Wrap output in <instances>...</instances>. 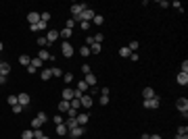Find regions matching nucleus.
<instances>
[{
	"instance_id": "obj_1",
	"label": "nucleus",
	"mask_w": 188,
	"mask_h": 139,
	"mask_svg": "<svg viewBox=\"0 0 188 139\" xmlns=\"http://www.w3.org/2000/svg\"><path fill=\"white\" fill-rule=\"evenodd\" d=\"M142 106H144V108H148V110H157V108L161 106V98H159V95H155V98H150V100H144V102H142Z\"/></svg>"
},
{
	"instance_id": "obj_2",
	"label": "nucleus",
	"mask_w": 188,
	"mask_h": 139,
	"mask_svg": "<svg viewBox=\"0 0 188 139\" xmlns=\"http://www.w3.org/2000/svg\"><path fill=\"white\" fill-rule=\"evenodd\" d=\"M176 108L184 114V118H186V114H188V100L186 98H178V102H176Z\"/></svg>"
},
{
	"instance_id": "obj_3",
	"label": "nucleus",
	"mask_w": 188,
	"mask_h": 139,
	"mask_svg": "<svg viewBox=\"0 0 188 139\" xmlns=\"http://www.w3.org/2000/svg\"><path fill=\"white\" fill-rule=\"evenodd\" d=\"M61 52H63V56H65V58H71L75 50H73V46H71L69 42H63V46H61Z\"/></svg>"
},
{
	"instance_id": "obj_4",
	"label": "nucleus",
	"mask_w": 188,
	"mask_h": 139,
	"mask_svg": "<svg viewBox=\"0 0 188 139\" xmlns=\"http://www.w3.org/2000/svg\"><path fill=\"white\" fill-rule=\"evenodd\" d=\"M94 8H90V6H86L84 8V13H82V21H88V23H92V19H94Z\"/></svg>"
},
{
	"instance_id": "obj_5",
	"label": "nucleus",
	"mask_w": 188,
	"mask_h": 139,
	"mask_svg": "<svg viewBox=\"0 0 188 139\" xmlns=\"http://www.w3.org/2000/svg\"><path fill=\"white\" fill-rule=\"evenodd\" d=\"M38 58H40V60H42V62H46V60H54V56H52V54H50V52H48L46 48H42V50H40V52H38Z\"/></svg>"
},
{
	"instance_id": "obj_6",
	"label": "nucleus",
	"mask_w": 188,
	"mask_h": 139,
	"mask_svg": "<svg viewBox=\"0 0 188 139\" xmlns=\"http://www.w3.org/2000/svg\"><path fill=\"white\" fill-rule=\"evenodd\" d=\"M84 8H86V4H71V17H80L84 13Z\"/></svg>"
},
{
	"instance_id": "obj_7",
	"label": "nucleus",
	"mask_w": 188,
	"mask_h": 139,
	"mask_svg": "<svg viewBox=\"0 0 188 139\" xmlns=\"http://www.w3.org/2000/svg\"><path fill=\"white\" fill-rule=\"evenodd\" d=\"M17 102H19V104H21V106H29V102H32V98H29V93H19V95H17Z\"/></svg>"
},
{
	"instance_id": "obj_8",
	"label": "nucleus",
	"mask_w": 188,
	"mask_h": 139,
	"mask_svg": "<svg viewBox=\"0 0 188 139\" xmlns=\"http://www.w3.org/2000/svg\"><path fill=\"white\" fill-rule=\"evenodd\" d=\"M84 133H86V129H84V127H75V129H71V131H69L71 139H80Z\"/></svg>"
},
{
	"instance_id": "obj_9",
	"label": "nucleus",
	"mask_w": 188,
	"mask_h": 139,
	"mask_svg": "<svg viewBox=\"0 0 188 139\" xmlns=\"http://www.w3.org/2000/svg\"><path fill=\"white\" fill-rule=\"evenodd\" d=\"M92 95H88V93H84V95H82V98H80V104H82V106H84V108H90V106H92Z\"/></svg>"
},
{
	"instance_id": "obj_10",
	"label": "nucleus",
	"mask_w": 188,
	"mask_h": 139,
	"mask_svg": "<svg viewBox=\"0 0 188 139\" xmlns=\"http://www.w3.org/2000/svg\"><path fill=\"white\" fill-rule=\"evenodd\" d=\"M61 95H63V100H67V102H71V100L75 98V93H73V89H69V87H65V89L61 92Z\"/></svg>"
},
{
	"instance_id": "obj_11",
	"label": "nucleus",
	"mask_w": 188,
	"mask_h": 139,
	"mask_svg": "<svg viewBox=\"0 0 188 139\" xmlns=\"http://www.w3.org/2000/svg\"><path fill=\"white\" fill-rule=\"evenodd\" d=\"M56 108H59V114H65V112H67V110H69L71 106H69V102H67V100H61Z\"/></svg>"
},
{
	"instance_id": "obj_12",
	"label": "nucleus",
	"mask_w": 188,
	"mask_h": 139,
	"mask_svg": "<svg viewBox=\"0 0 188 139\" xmlns=\"http://www.w3.org/2000/svg\"><path fill=\"white\" fill-rule=\"evenodd\" d=\"M88 118H90V116H88L86 112H80V114L75 116V121H77V125H80V127H84V125L88 123Z\"/></svg>"
},
{
	"instance_id": "obj_13",
	"label": "nucleus",
	"mask_w": 188,
	"mask_h": 139,
	"mask_svg": "<svg viewBox=\"0 0 188 139\" xmlns=\"http://www.w3.org/2000/svg\"><path fill=\"white\" fill-rule=\"evenodd\" d=\"M176 81H178V85H188V73H178Z\"/></svg>"
},
{
	"instance_id": "obj_14",
	"label": "nucleus",
	"mask_w": 188,
	"mask_h": 139,
	"mask_svg": "<svg viewBox=\"0 0 188 139\" xmlns=\"http://www.w3.org/2000/svg\"><path fill=\"white\" fill-rule=\"evenodd\" d=\"M84 77H86L84 81L88 83V87H94V85H96V75H94V73H88V75H84Z\"/></svg>"
},
{
	"instance_id": "obj_15",
	"label": "nucleus",
	"mask_w": 188,
	"mask_h": 139,
	"mask_svg": "<svg viewBox=\"0 0 188 139\" xmlns=\"http://www.w3.org/2000/svg\"><path fill=\"white\" fill-rule=\"evenodd\" d=\"M155 95H157V93H155V89H150V87H144V89H142V98H144V100H150V98H155Z\"/></svg>"
},
{
	"instance_id": "obj_16",
	"label": "nucleus",
	"mask_w": 188,
	"mask_h": 139,
	"mask_svg": "<svg viewBox=\"0 0 188 139\" xmlns=\"http://www.w3.org/2000/svg\"><path fill=\"white\" fill-rule=\"evenodd\" d=\"M27 21H29V25H36V23H40V15L38 13H29L27 15Z\"/></svg>"
},
{
	"instance_id": "obj_17",
	"label": "nucleus",
	"mask_w": 188,
	"mask_h": 139,
	"mask_svg": "<svg viewBox=\"0 0 188 139\" xmlns=\"http://www.w3.org/2000/svg\"><path fill=\"white\" fill-rule=\"evenodd\" d=\"M88 89H90V87H88V83H86L84 79H82V81H77V89H75V92H80V93H86Z\"/></svg>"
},
{
	"instance_id": "obj_18",
	"label": "nucleus",
	"mask_w": 188,
	"mask_h": 139,
	"mask_svg": "<svg viewBox=\"0 0 188 139\" xmlns=\"http://www.w3.org/2000/svg\"><path fill=\"white\" fill-rule=\"evenodd\" d=\"M8 73H11V64H8V62H0V75L6 77Z\"/></svg>"
},
{
	"instance_id": "obj_19",
	"label": "nucleus",
	"mask_w": 188,
	"mask_h": 139,
	"mask_svg": "<svg viewBox=\"0 0 188 139\" xmlns=\"http://www.w3.org/2000/svg\"><path fill=\"white\" fill-rule=\"evenodd\" d=\"M56 38H59V31H56V29H50V31H48V35H46L48 44H52V42H54Z\"/></svg>"
},
{
	"instance_id": "obj_20",
	"label": "nucleus",
	"mask_w": 188,
	"mask_h": 139,
	"mask_svg": "<svg viewBox=\"0 0 188 139\" xmlns=\"http://www.w3.org/2000/svg\"><path fill=\"white\" fill-rule=\"evenodd\" d=\"M59 35H61V38H65V40H69V38L73 35V29H67V27H65V29H61V31H59Z\"/></svg>"
},
{
	"instance_id": "obj_21",
	"label": "nucleus",
	"mask_w": 188,
	"mask_h": 139,
	"mask_svg": "<svg viewBox=\"0 0 188 139\" xmlns=\"http://www.w3.org/2000/svg\"><path fill=\"white\" fill-rule=\"evenodd\" d=\"M19 62H21L23 67H29V64H32V58H29L27 54H23V56H19Z\"/></svg>"
},
{
	"instance_id": "obj_22",
	"label": "nucleus",
	"mask_w": 188,
	"mask_h": 139,
	"mask_svg": "<svg viewBox=\"0 0 188 139\" xmlns=\"http://www.w3.org/2000/svg\"><path fill=\"white\" fill-rule=\"evenodd\" d=\"M65 127H67V129L71 131V129H75V127H80V125H77V121H75V118H67V123H65Z\"/></svg>"
},
{
	"instance_id": "obj_23",
	"label": "nucleus",
	"mask_w": 188,
	"mask_h": 139,
	"mask_svg": "<svg viewBox=\"0 0 188 139\" xmlns=\"http://www.w3.org/2000/svg\"><path fill=\"white\" fill-rule=\"evenodd\" d=\"M67 131H69V129L65 127V123H63V125H56V135L63 137V135H67Z\"/></svg>"
},
{
	"instance_id": "obj_24",
	"label": "nucleus",
	"mask_w": 188,
	"mask_h": 139,
	"mask_svg": "<svg viewBox=\"0 0 188 139\" xmlns=\"http://www.w3.org/2000/svg\"><path fill=\"white\" fill-rule=\"evenodd\" d=\"M102 23H105V17H102V15H94V19H92V25H98V27H100Z\"/></svg>"
},
{
	"instance_id": "obj_25",
	"label": "nucleus",
	"mask_w": 188,
	"mask_h": 139,
	"mask_svg": "<svg viewBox=\"0 0 188 139\" xmlns=\"http://www.w3.org/2000/svg\"><path fill=\"white\" fill-rule=\"evenodd\" d=\"M42 64H44V62H42L38 56H34V58H32V67H34V69H42Z\"/></svg>"
},
{
	"instance_id": "obj_26",
	"label": "nucleus",
	"mask_w": 188,
	"mask_h": 139,
	"mask_svg": "<svg viewBox=\"0 0 188 139\" xmlns=\"http://www.w3.org/2000/svg\"><path fill=\"white\" fill-rule=\"evenodd\" d=\"M50 75H52V77H63L65 73H63L59 67H52V69H50Z\"/></svg>"
},
{
	"instance_id": "obj_27",
	"label": "nucleus",
	"mask_w": 188,
	"mask_h": 139,
	"mask_svg": "<svg viewBox=\"0 0 188 139\" xmlns=\"http://www.w3.org/2000/svg\"><path fill=\"white\" fill-rule=\"evenodd\" d=\"M21 139H34V129H27L21 133Z\"/></svg>"
},
{
	"instance_id": "obj_28",
	"label": "nucleus",
	"mask_w": 188,
	"mask_h": 139,
	"mask_svg": "<svg viewBox=\"0 0 188 139\" xmlns=\"http://www.w3.org/2000/svg\"><path fill=\"white\" fill-rule=\"evenodd\" d=\"M69 106H71V108H75V110H80V108H82V104H80V98H73V100L69 102Z\"/></svg>"
},
{
	"instance_id": "obj_29",
	"label": "nucleus",
	"mask_w": 188,
	"mask_h": 139,
	"mask_svg": "<svg viewBox=\"0 0 188 139\" xmlns=\"http://www.w3.org/2000/svg\"><path fill=\"white\" fill-rule=\"evenodd\" d=\"M130 54H132V52H130V48L128 46H123L121 50H119V56H123V58H130Z\"/></svg>"
},
{
	"instance_id": "obj_30",
	"label": "nucleus",
	"mask_w": 188,
	"mask_h": 139,
	"mask_svg": "<svg viewBox=\"0 0 188 139\" xmlns=\"http://www.w3.org/2000/svg\"><path fill=\"white\" fill-rule=\"evenodd\" d=\"M36 118H38V121H40L42 125H46V123H48V116H46V112H38V116H36Z\"/></svg>"
},
{
	"instance_id": "obj_31",
	"label": "nucleus",
	"mask_w": 188,
	"mask_h": 139,
	"mask_svg": "<svg viewBox=\"0 0 188 139\" xmlns=\"http://www.w3.org/2000/svg\"><path fill=\"white\" fill-rule=\"evenodd\" d=\"M40 77H42V81H48V79L52 77V75H50V69H44V71L40 73Z\"/></svg>"
},
{
	"instance_id": "obj_32",
	"label": "nucleus",
	"mask_w": 188,
	"mask_h": 139,
	"mask_svg": "<svg viewBox=\"0 0 188 139\" xmlns=\"http://www.w3.org/2000/svg\"><path fill=\"white\" fill-rule=\"evenodd\" d=\"M90 54H100V44H92L90 46Z\"/></svg>"
},
{
	"instance_id": "obj_33",
	"label": "nucleus",
	"mask_w": 188,
	"mask_h": 139,
	"mask_svg": "<svg viewBox=\"0 0 188 139\" xmlns=\"http://www.w3.org/2000/svg\"><path fill=\"white\" fill-rule=\"evenodd\" d=\"M128 48H130V52H136V50H138V42H136V40H132V42L128 44Z\"/></svg>"
},
{
	"instance_id": "obj_34",
	"label": "nucleus",
	"mask_w": 188,
	"mask_h": 139,
	"mask_svg": "<svg viewBox=\"0 0 188 139\" xmlns=\"http://www.w3.org/2000/svg\"><path fill=\"white\" fill-rule=\"evenodd\" d=\"M67 114H69V118H75V116L80 114V110H75V108H69V110H67Z\"/></svg>"
},
{
	"instance_id": "obj_35",
	"label": "nucleus",
	"mask_w": 188,
	"mask_h": 139,
	"mask_svg": "<svg viewBox=\"0 0 188 139\" xmlns=\"http://www.w3.org/2000/svg\"><path fill=\"white\" fill-rule=\"evenodd\" d=\"M52 123H54V125H63V116H61V114H54V116H52Z\"/></svg>"
},
{
	"instance_id": "obj_36",
	"label": "nucleus",
	"mask_w": 188,
	"mask_h": 139,
	"mask_svg": "<svg viewBox=\"0 0 188 139\" xmlns=\"http://www.w3.org/2000/svg\"><path fill=\"white\" fill-rule=\"evenodd\" d=\"M178 135H188V127L180 125V127H178Z\"/></svg>"
},
{
	"instance_id": "obj_37",
	"label": "nucleus",
	"mask_w": 188,
	"mask_h": 139,
	"mask_svg": "<svg viewBox=\"0 0 188 139\" xmlns=\"http://www.w3.org/2000/svg\"><path fill=\"white\" fill-rule=\"evenodd\" d=\"M90 25H92V23H88V21H82V23H80L82 31H88V29H90Z\"/></svg>"
},
{
	"instance_id": "obj_38",
	"label": "nucleus",
	"mask_w": 188,
	"mask_h": 139,
	"mask_svg": "<svg viewBox=\"0 0 188 139\" xmlns=\"http://www.w3.org/2000/svg\"><path fill=\"white\" fill-rule=\"evenodd\" d=\"M63 81H65V83H71V81H73V75H71V73H65V75H63Z\"/></svg>"
},
{
	"instance_id": "obj_39",
	"label": "nucleus",
	"mask_w": 188,
	"mask_h": 139,
	"mask_svg": "<svg viewBox=\"0 0 188 139\" xmlns=\"http://www.w3.org/2000/svg\"><path fill=\"white\" fill-rule=\"evenodd\" d=\"M6 102H8L11 106H15V104H19V102H17V95H8V98H6Z\"/></svg>"
},
{
	"instance_id": "obj_40",
	"label": "nucleus",
	"mask_w": 188,
	"mask_h": 139,
	"mask_svg": "<svg viewBox=\"0 0 188 139\" xmlns=\"http://www.w3.org/2000/svg\"><path fill=\"white\" fill-rule=\"evenodd\" d=\"M11 110H13L15 114H19V112L23 110V106H21V104H15V106H11Z\"/></svg>"
},
{
	"instance_id": "obj_41",
	"label": "nucleus",
	"mask_w": 188,
	"mask_h": 139,
	"mask_svg": "<svg viewBox=\"0 0 188 139\" xmlns=\"http://www.w3.org/2000/svg\"><path fill=\"white\" fill-rule=\"evenodd\" d=\"M32 129H42V123H40L38 118H34V121H32Z\"/></svg>"
},
{
	"instance_id": "obj_42",
	"label": "nucleus",
	"mask_w": 188,
	"mask_h": 139,
	"mask_svg": "<svg viewBox=\"0 0 188 139\" xmlns=\"http://www.w3.org/2000/svg\"><path fill=\"white\" fill-rule=\"evenodd\" d=\"M92 38H94V44H102V40H105L102 33H96V35H92Z\"/></svg>"
},
{
	"instance_id": "obj_43",
	"label": "nucleus",
	"mask_w": 188,
	"mask_h": 139,
	"mask_svg": "<svg viewBox=\"0 0 188 139\" xmlns=\"http://www.w3.org/2000/svg\"><path fill=\"white\" fill-rule=\"evenodd\" d=\"M38 44H40V48H46L48 46V40H46V38H38Z\"/></svg>"
},
{
	"instance_id": "obj_44",
	"label": "nucleus",
	"mask_w": 188,
	"mask_h": 139,
	"mask_svg": "<svg viewBox=\"0 0 188 139\" xmlns=\"http://www.w3.org/2000/svg\"><path fill=\"white\" fill-rule=\"evenodd\" d=\"M34 137H36V139L44 137V133H42V129H34Z\"/></svg>"
},
{
	"instance_id": "obj_45",
	"label": "nucleus",
	"mask_w": 188,
	"mask_h": 139,
	"mask_svg": "<svg viewBox=\"0 0 188 139\" xmlns=\"http://www.w3.org/2000/svg\"><path fill=\"white\" fill-rule=\"evenodd\" d=\"M80 52H82V56H90V48H88V46H82Z\"/></svg>"
},
{
	"instance_id": "obj_46",
	"label": "nucleus",
	"mask_w": 188,
	"mask_h": 139,
	"mask_svg": "<svg viewBox=\"0 0 188 139\" xmlns=\"http://www.w3.org/2000/svg\"><path fill=\"white\" fill-rule=\"evenodd\" d=\"M48 19H50V13H42V15H40V21L48 23Z\"/></svg>"
},
{
	"instance_id": "obj_47",
	"label": "nucleus",
	"mask_w": 188,
	"mask_h": 139,
	"mask_svg": "<svg viewBox=\"0 0 188 139\" xmlns=\"http://www.w3.org/2000/svg\"><path fill=\"white\" fill-rule=\"evenodd\" d=\"M109 104V95H100V106H107Z\"/></svg>"
},
{
	"instance_id": "obj_48",
	"label": "nucleus",
	"mask_w": 188,
	"mask_h": 139,
	"mask_svg": "<svg viewBox=\"0 0 188 139\" xmlns=\"http://www.w3.org/2000/svg\"><path fill=\"white\" fill-rule=\"evenodd\" d=\"M46 27H48V23H44V21H40V23H38V31H44Z\"/></svg>"
},
{
	"instance_id": "obj_49",
	"label": "nucleus",
	"mask_w": 188,
	"mask_h": 139,
	"mask_svg": "<svg viewBox=\"0 0 188 139\" xmlns=\"http://www.w3.org/2000/svg\"><path fill=\"white\" fill-rule=\"evenodd\" d=\"M169 6H174V8H176V10H180V13H182V4H180V2H171V4H169Z\"/></svg>"
},
{
	"instance_id": "obj_50",
	"label": "nucleus",
	"mask_w": 188,
	"mask_h": 139,
	"mask_svg": "<svg viewBox=\"0 0 188 139\" xmlns=\"http://www.w3.org/2000/svg\"><path fill=\"white\" fill-rule=\"evenodd\" d=\"M82 73L88 75V73H90V64H82Z\"/></svg>"
},
{
	"instance_id": "obj_51",
	"label": "nucleus",
	"mask_w": 188,
	"mask_h": 139,
	"mask_svg": "<svg viewBox=\"0 0 188 139\" xmlns=\"http://www.w3.org/2000/svg\"><path fill=\"white\" fill-rule=\"evenodd\" d=\"M138 58H140V56H138V54H136V52H132V54H130V60H132V62H136V60H138Z\"/></svg>"
},
{
	"instance_id": "obj_52",
	"label": "nucleus",
	"mask_w": 188,
	"mask_h": 139,
	"mask_svg": "<svg viewBox=\"0 0 188 139\" xmlns=\"http://www.w3.org/2000/svg\"><path fill=\"white\" fill-rule=\"evenodd\" d=\"M98 92H100V95H109L111 89H109V87H102V89H98Z\"/></svg>"
},
{
	"instance_id": "obj_53",
	"label": "nucleus",
	"mask_w": 188,
	"mask_h": 139,
	"mask_svg": "<svg viewBox=\"0 0 188 139\" xmlns=\"http://www.w3.org/2000/svg\"><path fill=\"white\" fill-rule=\"evenodd\" d=\"M182 73H188V60L182 62Z\"/></svg>"
},
{
	"instance_id": "obj_54",
	"label": "nucleus",
	"mask_w": 188,
	"mask_h": 139,
	"mask_svg": "<svg viewBox=\"0 0 188 139\" xmlns=\"http://www.w3.org/2000/svg\"><path fill=\"white\" fill-rule=\"evenodd\" d=\"M159 6H161V8H167V6H169V2H165V0H161V2H159Z\"/></svg>"
},
{
	"instance_id": "obj_55",
	"label": "nucleus",
	"mask_w": 188,
	"mask_h": 139,
	"mask_svg": "<svg viewBox=\"0 0 188 139\" xmlns=\"http://www.w3.org/2000/svg\"><path fill=\"white\" fill-rule=\"evenodd\" d=\"M0 85H6V77L4 75H0Z\"/></svg>"
},
{
	"instance_id": "obj_56",
	"label": "nucleus",
	"mask_w": 188,
	"mask_h": 139,
	"mask_svg": "<svg viewBox=\"0 0 188 139\" xmlns=\"http://www.w3.org/2000/svg\"><path fill=\"white\" fill-rule=\"evenodd\" d=\"M148 139H163V137H161L159 133H153V135H150V137H148Z\"/></svg>"
},
{
	"instance_id": "obj_57",
	"label": "nucleus",
	"mask_w": 188,
	"mask_h": 139,
	"mask_svg": "<svg viewBox=\"0 0 188 139\" xmlns=\"http://www.w3.org/2000/svg\"><path fill=\"white\" fill-rule=\"evenodd\" d=\"M174 139H188V135H176Z\"/></svg>"
},
{
	"instance_id": "obj_58",
	"label": "nucleus",
	"mask_w": 188,
	"mask_h": 139,
	"mask_svg": "<svg viewBox=\"0 0 188 139\" xmlns=\"http://www.w3.org/2000/svg\"><path fill=\"white\" fill-rule=\"evenodd\" d=\"M148 137H150L148 133H142V137H140V139H148Z\"/></svg>"
},
{
	"instance_id": "obj_59",
	"label": "nucleus",
	"mask_w": 188,
	"mask_h": 139,
	"mask_svg": "<svg viewBox=\"0 0 188 139\" xmlns=\"http://www.w3.org/2000/svg\"><path fill=\"white\" fill-rule=\"evenodd\" d=\"M2 50H4V44H2V42H0V52H2Z\"/></svg>"
},
{
	"instance_id": "obj_60",
	"label": "nucleus",
	"mask_w": 188,
	"mask_h": 139,
	"mask_svg": "<svg viewBox=\"0 0 188 139\" xmlns=\"http://www.w3.org/2000/svg\"><path fill=\"white\" fill-rule=\"evenodd\" d=\"M40 139H50V137H46V135H44V137H40Z\"/></svg>"
},
{
	"instance_id": "obj_61",
	"label": "nucleus",
	"mask_w": 188,
	"mask_h": 139,
	"mask_svg": "<svg viewBox=\"0 0 188 139\" xmlns=\"http://www.w3.org/2000/svg\"><path fill=\"white\" fill-rule=\"evenodd\" d=\"M34 139H36V137H34Z\"/></svg>"
}]
</instances>
